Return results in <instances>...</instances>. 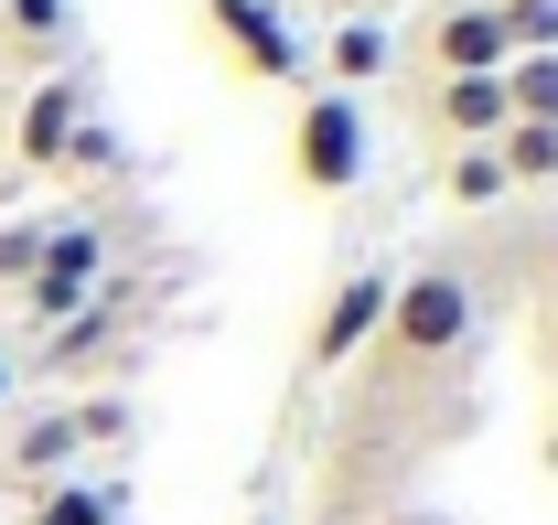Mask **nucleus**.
<instances>
[{
  "label": "nucleus",
  "instance_id": "1",
  "mask_svg": "<svg viewBox=\"0 0 558 525\" xmlns=\"http://www.w3.org/2000/svg\"><path fill=\"white\" fill-rule=\"evenodd\" d=\"M462 332H473V279H462V268H418V279L387 290V332H376V343H387L398 365H440Z\"/></svg>",
  "mask_w": 558,
  "mask_h": 525
},
{
  "label": "nucleus",
  "instance_id": "2",
  "mask_svg": "<svg viewBox=\"0 0 558 525\" xmlns=\"http://www.w3.org/2000/svg\"><path fill=\"white\" fill-rule=\"evenodd\" d=\"M290 183L301 194H354L365 183V108L344 86L301 97V119H290Z\"/></svg>",
  "mask_w": 558,
  "mask_h": 525
},
{
  "label": "nucleus",
  "instance_id": "3",
  "mask_svg": "<svg viewBox=\"0 0 558 525\" xmlns=\"http://www.w3.org/2000/svg\"><path fill=\"white\" fill-rule=\"evenodd\" d=\"M387 290H398L387 268H344V279H333V301H323V322H312V354H301V376H344L354 354L387 332Z\"/></svg>",
  "mask_w": 558,
  "mask_h": 525
},
{
  "label": "nucleus",
  "instance_id": "4",
  "mask_svg": "<svg viewBox=\"0 0 558 525\" xmlns=\"http://www.w3.org/2000/svg\"><path fill=\"white\" fill-rule=\"evenodd\" d=\"M205 22L226 33L236 75H258V86H290L301 75V44H290V22H279L269 0H205Z\"/></svg>",
  "mask_w": 558,
  "mask_h": 525
},
{
  "label": "nucleus",
  "instance_id": "5",
  "mask_svg": "<svg viewBox=\"0 0 558 525\" xmlns=\"http://www.w3.org/2000/svg\"><path fill=\"white\" fill-rule=\"evenodd\" d=\"M515 108H505V75H440V97H429V130L440 150H484Z\"/></svg>",
  "mask_w": 558,
  "mask_h": 525
},
{
  "label": "nucleus",
  "instance_id": "6",
  "mask_svg": "<svg viewBox=\"0 0 558 525\" xmlns=\"http://www.w3.org/2000/svg\"><path fill=\"white\" fill-rule=\"evenodd\" d=\"M429 65H440V75H505V65H515L494 0H484V11H440V22H429Z\"/></svg>",
  "mask_w": 558,
  "mask_h": 525
},
{
  "label": "nucleus",
  "instance_id": "7",
  "mask_svg": "<svg viewBox=\"0 0 558 525\" xmlns=\"http://www.w3.org/2000/svg\"><path fill=\"white\" fill-rule=\"evenodd\" d=\"M75 130H86V97H75V75L33 86V108H22V161H33V172H65Z\"/></svg>",
  "mask_w": 558,
  "mask_h": 525
},
{
  "label": "nucleus",
  "instance_id": "8",
  "mask_svg": "<svg viewBox=\"0 0 558 525\" xmlns=\"http://www.w3.org/2000/svg\"><path fill=\"white\" fill-rule=\"evenodd\" d=\"M494 161H505V183H558V130L548 119H505L494 130Z\"/></svg>",
  "mask_w": 558,
  "mask_h": 525
},
{
  "label": "nucleus",
  "instance_id": "9",
  "mask_svg": "<svg viewBox=\"0 0 558 525\" xmlns=\"http://www.w3.org/2000/svg\"><path fill=\"white\" fill-rule=\"evenodd\" d=\"M323 65H333V86H376V75H387V33H376V22H344V33H333V44H323Z\"/></svg>",
  "mask_w": 558,
  "mask_h": 525
},
{
  "label": "nucleus",
  "instance_id": "10",
  "mask_svg": "<svg viewBox=\"0 0 558 525\" xmlns=\"http://www.w3.org/2000/svg\"><path fill=\"white\" fill-rule=\"evenodd\" d=\"M505 108L558 130V54H515V65H505Z\"/></svg>",
  "mask_w": 558,
  "mask_h": 525
},
{
  "label": "nucleus",
  "instance_id": "11",
  "mask_svg": "<svg viewBox=\"0 0 558 525\" xmlns=\"http://www.w3.org/2000/svg\"><path fill=\"white\" fill-rule=\"evenodd\" d=\"M505 54H558V0H494Z\"/></svg>",
  "mask_w": 558,
  "mask_h": 525
},
{
  "label": "nucleus",
  "instance_id": "12",
  "mask_svg": "<svg viewBox=\"0 0 558 525\" xmlns=\"http://www.w3.org/2000/svg\"><path fill=\"white\" fill-rule=\"evenodd\" d=\"M440 183H451V204H494V194H505L494 139H484V150H440Z\"/></svg>",
  "mask_w": 558,
  "mask_h": 525
},
{
  "label": "nucleus",
  "instance_id": "13",
  "mask_svg": "<svg viewBox=\"0 0 558 525\" xmlns=\"http://www.w3.org/2000/svg\"><path fill=\"white\" fill-rule=\"evenodd\" d=\"M75 301H86V279H75V268H54V258H44L33 279H22V312H44V322H65Z\"/></svg>",
  "mask_w": 558,
  "mask_h": 525
},
{
  "label": "nucleus",
  "instance_id": "14",
  "mask_svg": "<svg viewBox=\"0 0 558 525\" xmlns=\"http://www.w3.org/2000/svg\"><path fill=\"white\" fill-rule=\"evenodd\" d=\"M33 525H108V493L97 483H65L54 504H33Z\"/></svg>",
  "mask_w": 558,
  "mask_h": 525
},
{
  "label": "nucleus",
  "instance_id": "15",
  "mask_svg": "<svg viewBox=\"0 0 558 525\" xmlns=\"http://www.w3.org/2000/svg\"><path fill=\"white\" fill-rule=\"evenodd\" d=\"M44 268V225H0V290H22Z\"/></svg>",
  "mask_w": 558,
  "mask_h": 525
},
{
  "label": "nucleus",
  "instance_id": "16",
  "mask_svg": "<svg viewBox=\"0 0 558 525\" xmlns=\"http://www.w3.org/2000/svg\"><path fill=\"white\" fill-rule=\"evenodd\" d=\"M54 461H75V418H44V429L22 440V461H11V472H54Z\"/></svg>",
  "mask_w": 558,
  "mask_h": 525
},
{
  "label": "nucleus",
  "instance_id": "17",
  "mask_svg": "<svg viewBox=\"0 0 558 525\" xmlns=\"http://www.w3.org/2000/svg\"><path fill=\"white\" fill-rule=\"evenodd\" d=\"M11 22L22 33H65V0H11Z\"/></svg>",
  "mask_w": 558,
  "mask_h": 525
},
{
  "label": "nucleus",
  "instance_id": "18",
  "mask_svg": "<svg viewBox=\"0 0 558 525\" xmlns=\"http://www.w3.org/2000/svg\"><path fill=\"white\" fill-rule=\"evenodd\" d=\"M398 525H440V515H398Z\"/></svg>",
  "mask_w": 558,
  "mask_h": 525
},
{
  "label": "nucleus",
  "instance_id": "19",
  "mask_svg": "<svg viewBox=\"0 0 558 525\" xmlns=\"http://www.w3.org/2000/svg\"><path fill=\"white\" fill-rule=\"evenodd\" d=\"M548 472H558V440H548Z\"/></svg>",
  "mask_w": 558,
  "mask_h": 525
},
{
  "label": "nucleus",
  "instance_id": "20",
  "mask_svg": "<svg viewBox=\"0 0 558 525\" xmlns=\"http://www.w3.org/2000/svg\"><path fill=\"white\" fill-rule=\"evenodd\" d=\"M548 354H558V322H548Z\"/></svg>",
  "mask_w": 558,
  "mask_h": 525
},
{
  "label": "nucleus",
  "instance_id": "21",
  "mask_svg": "<svg viewBox=\"0 0 558 525\" xmlns=\"http://www.w3.org/2000/svg\"><path fill=\"white\" fill-rule=\"evenodd\" d=\"M0 387H11V365H0Z\"/></svg>",
  "mask_w": 558,
  "mask_h": 525
},
{
  "label": "nucleus",
  "instance_id": "22",
  "mask_svg": "<svg viewBox=\"0 0 558 525\" xmlns=\"http://www.w3.org/2000/svg\"><path fill=\"white\" fill-rule=\"evenodd\" d=\"M247 525H269V515H247Z\"/></svg>",
  "mask_w": 558,
  "mask_h": 525
}]
</instances>
